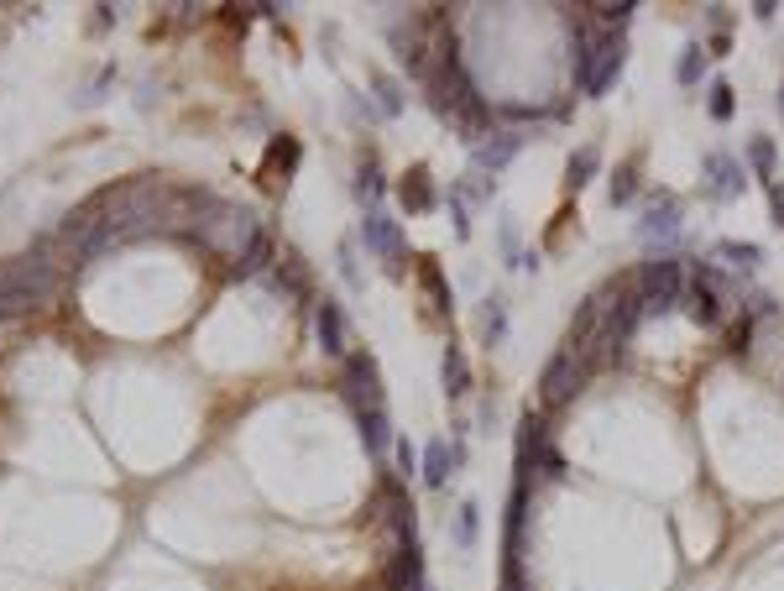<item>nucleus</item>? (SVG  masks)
Instances as JSON below:
<instances>
[{
	"mask_svg": "<svg viewBox=\"0 0 784 591\" xmlns=\"http://www.w3.org/2000/svg\"><path fill=\"white\" fill-rule=\"evenodd\" d=\"M622 63H628V48H622V32H586L575 42V84H581V95H607L617 84Z\"/></svg>",
	"mask_w": 784,
	"mask_h": 591,
	"instance_id": "nucleus-1",
	"label": "nucleus"
},
{
	"mask_svg": "<svg viewBox=\"0 0 784 591\" xmlns=\"http://www.w3.org/2000/svg\"><path fill=\"white\" fill-rule=\"evenodd\" d=\"M53 293H58V262L48 257V246L6 262V304H11V314H27L37 304H48Z\"/></svg>",
	"mask_w": 784,
	"mask_h": 591,
	"instance_id": "nucleus-2",
	"label": "nucleus"
},
{
	"mask_svg": "<svg viewBox=\"0 0 784 591\" xmlns=\"http://www.w3.org/2000/svg\"><path fill=\"white\" fill-rule=\"evenodd\" d=\"M638 299H643V314H664L685 299V267L675 257H654L643 262L638 272Z\"/></svg>",
	"mask_w": 784,
	"mask_h": 591,
	"instance_id": "nucleus-3",
	"label": "nucleus"
},
{
	"mask_svg": "<svg viewBox=\"0 0 784 591\" xmlns=\"http://www.w3.org/2000/svg\"><path fill=\"white\" fill-rule=\"evenodd\" d=\"M586 377H591V367L575 351H560V356H549V367H544V377H539V398H544V408H565V403H575V393L586 388Z\"/></svg>",
	"mask_w": 784,
	"mask_h": 591,
	"instance_id": "nucleus-4",
	"label": "nucleus"
},
{
	"mask_svg": "<svg viewBox=\"0 0 784 591\" xmlns=\"http://www.w3.org/2000/svg\"><path fill=\"white\" fill-rule=\"evenodd\" d=\"M340 393H345V403L356 408V419L372 414V408H382V372H377V361L366 356V351H351V356H345Z\"/></svg>",
	"mask_w": 784,
	"mask_h": 591,
	"instance_id": "nucleus-5",
	"label": "nucleus"
},
{
	"mask_svg": "<svg viewBox=\"0 0 784 591\" xmlns=\"http://www.w3.org/2000/svg\"><path fill=\"white\" fill-rule=\"evenodd\" d=\"M361 241H366V252H377L382 262H387V272L392 278H403V225L392 220V215H382V210H366V220H361Z\"/></svg>",
	"mask_w": 784,
	"mask_h": 591,
	"instance_id": "nucleus-6",
	"label": "nucleus"
},
{
	"mask_svg": "<svg viewBox=\"0 0 784 591\" xmlns=\"http://www.w3.org/2000/svg\"><path fill=\"white\" fill-rule=\"evenodd\" d=\"M523 142H528L523 131H487V136H481V142L471 147V173H476V178H487V184H497V173L523 152Z\"/></svg>",
	"mask_w": 784,
	"mask_h": 591,
	"instance_id": "nucleus-7",
	"label": "nucleus"
},
{
	"mask_svg": "<svg viewBox=\"0 0 784 591\" xmlns=\"http://www.w3.org/2000/svg\"><path fill=\"white\" fill-rule=\"evenodd\" d=\"M701 173H706V194L711 199H737V194H743V184H748L743 163L727 157V152H706L701 157Z\"/></svg>",
	"mask_w": 784,
	"mask_h": 591,
	"instance_id": "nucleus-8",
	"label": "nucleus"
},
{
	"mask_svg": "<svg viewBox=\"0 0 784 591\" xmlns=\"http://www.w3.org/2000/svg\"><path fill=\"white\" fill-rule=\"evenodd\" d=\"M680 231V199L675 194H654L643 204V220H638V236L643 241H670Z\"/></svg>",
	"mask_w": 784,
	"mask_h": 591,
	"instance_id": "nucleus-9",
	"label": "nucleus"
},
{
	"mask_svg": "<svg viewBox=\"0 0 784 591\" xmlns=\"http://www.w3.org/2000/svg\"><path fill=\"white\" fill-rule=\"evenodd\" d=\"M298 157H304V147H298L293 136H272V142H267V157H262V184H267V189H288Z\"/></svg>",
	"mask_w": 784,
	"mask_h": 591,
	"instance_id": "nucleus-10",
	"label": "nucleus"
},
{
	"mask_svg": "<svg viewBox=\"0 0 784 591\" xmlns=\"http://www.w3.org/2000/svg\"><path fill=\"white\" fill-rule=\"evenodd\" d=\"M314 330H319V351L325 356H351V340H345V314H340V304L335 299H319L314 304Z\"/></svg>",
	"mask_w": 784,
	"mask_h": 591,
	"instance_id": "nucleus-11",
	"label": "nucleus"
},
{
	"mask_svg": "<svg viewBox=\"0 0 784 591\" xmlns=\"http://www.w3.org/2000/svg\"><path fill=\"white\" fill-rule=\"evenodd\" d=\"M685 314H690L696 325H706V330L722 325V314H727V309H722V293L711 288V283H701V278H690V283H685Z\"/></svg>",
	"mask_w": 784,
	"mask_h": 591,
	"instance_id": "nucleus-12",
	"label": "nucleus"
},
{
	"mask_svg": "<svg viewBox=\"0 0 784 591\" xmlns=\"http://www.w3.org/2000/svg\"><path fill=\"white\" fill-rule=\"evenodd\" d=\"M398 199H403V210H408V215H429L434 204H440V194H434V178H429V168H408V178L398 184Z\"/></svg>",
	"mask_w": 784,
	"mask_h": 591,
	"instance_id": "nucleus-13",
	"label": "nucleus"
},
{
	"mask_svg": "<svg viewBox=\"0 0 784 591\" xmlns=\"http://www.w3.org/2000/svg\"><path fill=\"white\" fill-rule=\"evenodd\" d=\"M440 377H445V398H466V393H471V361H466V351H460L455 340L445 346Z\"/></svg>",
	"mask_w": 784,
	"mask_h": 591,
	"instance_id": "nucleus-14",
	"label": "nucleus"
},
{
	"mask_svg": "<svg viewBox=\"0 0 784 591\" xmlns=\"http://www.w3.org/2000/svg\"><path fill=\"white\" fill-rule=\"evenodd\" d=\"M596 173H602V147H596V142H586L581 152H570V168H565V189H570V194H581V189L591 184Z\"/></svg>",
	"mask_w": 784,
	"mask_h": 591,
	"instance_id": "nucleus-15",
	"label": "nucleus"
},
{
	"mask_svg": "<svg viewBox=\"0 0 784 591\" xmlns=\"http://www.w3.org/2000/svg\"><path fill=\"white\" fill-rule=\"evenodd\" d=\"M361 440H366V450H372V456H387L392 445V419H387V408H372V414H361Z\"/></svg>",
	"mask_w": 784,
	"mask_h": 591,
	"instance_id": "nucleus-16",
	"label": "nucleus"
},
{
	"mask_svg": "<svg viewBox=\"0 0 784 591\" xmlns=\"http://www.w3.org/2000/svg\"><path fill=\"white\" fill-rule=\"evenodd\" d=\"M419 288H424V299L434 309L450 314V283H445V272H440V262H434V257H419Z\"/></svg>",
	"mask_w": 784,
	"mask_h": 591,
	"instance_id": "nucleus-17",
	"label": "nucleus"
},
{
	"mask_svg": "<svg viewBox=\"0 0 784 591\" xmlns=\"http://www.w3.org/2000/svg\"><path fill=\"white\" fill-rule=\"evenodd\" d=\"M450 466H455V445L429 440V450H424V482L429 487H445L450 482Z\"/></svg>",
	"mask_w": 784,
	"mask_h": 591,
	"instance_id": "nucleus-18",
	"label": "nucleus"
},
{
	"mask_svg": "<svg viewBox=\"0 0 784 591\" xmlns=\"http://www.w3.org/2000/svg\"><path fill=\"white\" fill-rule=\"evenodd\" d=\"M267 262H272V241H267V236H257V241H251L246 252L236 257V262H230V278H257V272H262Z\"/></svg>",
	"mask_w": 784,
	"mask_h": 591,
	"instance_id": "nucleus-19",
	"label": "nucleus"
},
{
	"mask_svg": "<svg viewBox=\"0 0 784 591\" xmlns=\"http://www.w3.org/2000/svg\"><path fill=\"white\" fill-rule=\"evenodd\" d=\"M717 257H722L732 272H753L758 262H764V252H758L753 241H717Z\"/></svg>",
	"mask_w": 784,
	"mask_h": 591,
	"instance_id": "nucleus-20",
	"label": "nucleus"
},
{
	"mask_svg": "<svg viewBox=\"0 0 784 591\" xmlns=\"http://www.w3.org/2000/svg\"><path fill=\"white\" fill-rule=\"evenodd\" d=\"M701 74H706V48H701V42H685V53H680V63H675L680 89H696Z\"/></svg>",
	"mask_w": 784,
	"mask_h": 591,
	"instance_id": "nucleus-21",
	"label": "nucleus"
},
{
	"mask_svg": "<svg viewBox=\"0 0 784 591\" xmlns=\"http://www.w3.org/2000/svg\"><path fill=\"white\" fill-rule=\"evenodd\" d=\"M476 330H481V340H487V346H497L502 330H507V309H502V299H487V304H481Z\"/></svg>",
	"mask_w": 784,
	"mask_h": 591,
	"instance_id": "nucleus-22",
	"label": "nucleus"
},
{
	"mask_svg": "<svg viewBox=\"0 0 784 591\" xmlns=\"http://www.w3.org/2000/svg\"><path fill=\"white\" fill-rule=\"evenodd\" d=\"M748 168L764 178V189L774 184V142L769 136H748Z\"/></svg>",
	"mask_w": 784,
	"mask_h": 591,
	"instance_id": "nucleus-23",
	"label": "nucleus"
},
{
	"mask_svg": "<svg viewBox=\"0 0 784 591\" xmlns=\"http://www.w3.org/2000/svg\"><path fill=\"white\" fill-rule=\"evenodd\" d=\"M372 89H377V105H382V116H398L403 110V84L382 74V68H372Z\"/></svg>",
	"mask_w": 784,
	"mask_h": 591,
	"instance_id": "nucleus-24",
	"label": "nucleus"
},
{
	"mask_svg": "<svg viewBox=\"0 0 784 591\" xmlns=\"http://www.w3.org/2000/svg\"><path fill=\"white\" fill-rule=\"evenodd\" d=\"M638 163L643 157H628L617 173H612V184H607V194H612V204H628L633 194H638Z\"/></svg>",
	"mask_w": 784,
	"mask_h": 591,
	"instance_id": "nucleus-25",
	"label": "nucleus"
},
{
	"mask_svg": "<svg viewBox=\"0 0 784 591\" xmlns=\"http://www.w3.org/2000/svg\"><path fill=\"white\" fill-rule=\"evenodd\" d=\"M278 262H283V267H278V283L304 299V293H309V272H304V262H298V252H288V257H278Z\"/></svg>",
	"mask_w": 784,
	"mask_h": 591,
	"instance_id": "nucleus-26",
	"label": "nucleus"
},
{
	"mask_svg": "<svg viewBox=\"0 0 784 591\" xmlns=\"http://www.w3.org/2000/svg\"><path fill=\"white\" fill-rule=\"evenodd\" d=\"M476 524H481V508L460 503V513H455V544L460 550H476Z\"/></svg>",
	"mask_w": 784,
	"mask_h": 591,
	"instance_id": "nucleus-27",
	"label": "nucleus"
},
{
	"mask_svg": "<svg viewBox=\"0 0 784 591\" xmlns=\"http://www.w3.org/2000/svg\"><path fill=\"white\" fill-rule=\"evenodd\" d=\"M382 194H387L382 173H377L372 163H366V168H361V178H356V199H361V204H372V210H377V199H382Z\"/></svg>",
	"mask_w": 784,
	"mask_h": 591,
	"instance_id": "nucleus-28",
	"label": "nucleus"
},
{
	"mask_svg": "<svg viewBox=\"0 0 784 591\" xmlns=\"http://www.w3.org/2000/svg\"><path fill=\"white\" fill-rule=\"evenodd\" d=\"M706 105H711V121H732V110H737L732 84H727V79H717V84H711V100H706Z\"/></svg>",
	"mask_w": 784,
	"mask_h": 591,
	"instance_id": "nucleus-29",
	"label": "nucleus"
},
{
	"mask_svg": "<svg viewBox=\"0 0 784 591\" xmlns=\"http://www.w3.org/2000/svg\"><path fill=\"white\" fill-rule=\"evenodd\" d=\"M753 325L758 320H748V314H743V320H732V330H727V351L732 356H748L753 351Z\"/></svg>",
	"mask_w": 784,
	"mask_h": 591,
	"instance_id": "nucleus-30",
	"label": "nucleus"
},
{
	"mask_svg": "<svg viewBox=\"0 0 784 591\" xmlns=\"http://www.w3.org/2000/svg\"><path fill=\"white\" fill-rule=\"evenodd\" d=\"M340 272H345V283H351V288H361V267H356V252H351V241L340 246Z\"/></svg>",
	"mask_w": 784,
	"mask_h": 591,
	"instance_id": "nucleus-31",
	"label": "nucleus"
},
{
	"mask_svg": "<svg viewBox=\"0 0 784 591\" xmlns=\"http://www.w3.org/2000/svg\"><path fill=\"white\" fill-rule=\"evenodd\" d=\"M769 210H774V225L784 231V184H779V178L769 184Z\"/></svg>",
	"mask_w": 784,
	"mask_h": 591,
	"instance_id": "nucleus-32",
	"label": "nucleus"
},
{
	"mask_svg": "<svg viewBox=\"0 0 784 591\" xmlns=\"http://www.w3.org/2000/svg\"><path fill=\"white\" fill-rule=\"evenodd\" d=\"M392 450H398V466H403V471H419V456H413V445H408V440H398Z\"/></svg>",
	"mask_w": 784,
	"mask_h": 591,
	"instance_id": "nucleus-33",
	"label": "nucleus"
},
{
	"mask_svg": "<svg viewBox=\"0 0 784 591\" xmlns=\"http://www.w3.org/2000/svg\"><path fill=\"white\" fill-rule=\"evenodd\" d=\"M502 252H507V257H518V225H513V220L502 225Z\"/></svg>",
	"mask_w": 784,
	"mask_h": 591,
	"instance_id": "nucleus-34",
	"label": "nucleus"
},
{
	"mask_svg": "<svg viewBox=\"0 0 784 591\" xmlns=\"http://www.w3.org/2000/svg\"><path fill=\"white\" fill-rule=\"evenodd\" d=\"M774 11H779L774 0H758V6H753V16H758V21H774Z\"/></svg>",
	"mask_w": 784,
	"mask_h": 591,
	"instance_id": "nucleus-35",
	"label": "nucleus"
},
{
	"mask_svg": "<svg viewBox=\"0 0 784 591\" xmlns=\"http://www.w3.org/2000/svg\"><path fill=\"white\" fill-rule=\"evenodd\" d=\"M706 16H711V27H717V32H727V6H711Z\"/></svg>",
	"mask_w": 784,
	"mask_h": 591,
	"instance_id": "nucleus-36",
	"label": "nucleus"
},
{
	"mask_svg": "<svg viewBox=\"0 0 784 591\" xmlns=\"http://www.w3.org/2000/svg\"><path fill=\"white\" fill-rule=\"evenodd\" d=\"M779 116H784V84H779Z\"/></svg>",
	"mask_w": 784,
	"mask_h": 591,
	"instance_id": "nucleus-37",
	"label": "nucleus"
}]
</instances>
